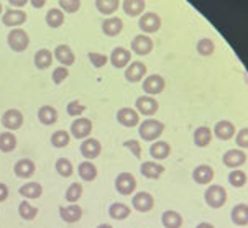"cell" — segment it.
<instances>
[{"label":"cell","instance_id":"obj_1","mask_svg":"<svg viewBox=\"0 0 248 228\" xmlns=\"http://www.w3.org/2000/svg\"><path fill=\"white\" fill-rule=\"evenodd\" d=\"M163 130H165V125H163L161 122L150 118V120L143 122V123L140 125V130H138V132H140V137L145 141H153V140H156L158 137H161Z\"/></svg>","mask_w":248,"mask_h":228},{"label":"cell","instance_id":"obj_2","mask_svg":"<svg viewBox=\"0 0 248 228\" xmlns=\"http://www.w3.org/2000/svg\"><path fill=\"white\" fill-rule=\"evenodd\" d=\"M7 43H8V46H10L12 49H14V51L22 53V51H25V49L28 48V45H30V36L27 35V31H25V30L16 28V30H14V31L8 33Z\"/></svg>","mask_w":248,"mask_h":228},{"label":"cell","instance_id":"obj_3","mask_svg":"<svg viewBox=\"0 0 248 228\" xmlns=\"http://www.w3.org/2000/svg\"><path fill=\"white\" fill-rule=\"evenodd\" d=\"M204 199L207 202L209 207H212V209H220L227 200V192L220 185H211V187L205 191Z\"/></svg>","mask_w":248,"mask_h":228},{"label":"cell","instance_id":"obj_4","mask_svg":"<svg viewBox=\"0 0 248 228\" xmlns=\"http://www.w3.org/2000/svg\"><path fill=\"white\" fill-rule=\"evenodd\" d=\"M115 189L122 196H132V192L137 189V179L130 172H122L115 179Z\"/></svg>","mask_w":248,"mask_h":228},{"label":"cell","instance_id":"obj_5","mask_svg":"<svg viewBox=\"0 0 248 228\" xmlns=\"http://www.w3.org/2000/svg\"><path fill=\"white\" fill-rule=\"evenodd\" d=\"M138 27L145 33H155L161 27V18H159V15L153 14V12H146V14L141 15L140 22H138Z\"/></svg>","mask_w":248,"mask_h":228},{"label":"cell","instance_id":"obj_6","mask_svg":"<svg viewBox=\"0 0 248 228\" xmlns=\"http://www.w3.org/2000/svg\"><path fill=\"white\" fill-rule=\"evenodd\" d=\"M135 107H137V110L141 113V115L151 117V115H155V113L158 112L159 104H158L156 99H153V97H145V95H143V97H138V99H137Z\"/></svg>","mask_w":248,"mask_h":228},{"label":"cell","instance_id":"obj_7","mask_svg":"<svg viewBox=\"0 0 248 228\" xmlns=\"http://www.w3.org/2000/svg\"><path fill=\"white\" fill-rule=\"evenodd\" d=\"M92 132V123L87 118H78L71 123V135L78 140H84Z\"/></svg>","mask_w":248,"mask_h":228},{"label":"cell","instance_id":"obj_8","mask_svg":"<svg viewBox=\"0 0 248 228\" xmlns=\"http://www.w3.org/2000/svg\"><path fill=\"white\" fill-rule=\"evenodd\" d=\"M163 89H165V79L158 74L148 76L143 82V91L148 95H158L159 92H163Z\"/></svg>","mask_w":248,"mask_h":228},{"label":"cell","instance_id":"obj_9","mask_svg":"<svg viewBox=\"0 0 248 228\" xmlns=\"http://www.w3.org/2000/svg\"><path fill=\"white\" fill-rule=\"evenodd\" d=\"M132 204H133V209L138 210V212H150L155 205V199L148 192H138L133 196Z\"/></svg>","mask_w":248,"mask_h":228},{"label":"cell","instance_id":"obj_10","mask_svg":"<svg viewBox=\"0 0 248 228\" xmlns=\"http://www.w3.org/2000/svg\"><path fill=\"white\" fill-rule=\"evenodd\" d=\"M23 123V115L16 108H10L2 115V125L7 130H18Z\"/></svg>","mask_w":248,"mask_h":228},{"label":"cell","instance_id":"obj_11","mask_svg":"<svg viewBox=\"0 0 248 228\" xmlns=\"http://www.w3.org/2000/svg\"><path fill=\"white\" fill-rule=\"evenodd\" d=\"M153 49V41L146 35H137L132 40V51L138 56H145Z\"/></svg>","mask_w":248,"mask_h":228},{"label":"cell","instance_id":"obj_12","mask_svg":"<svg viewBox=\"0 0 248 228\" xmlns=\"http://www.w3.org/2000/svg\"><path fill=\"white\" fill-rule=\"evenodd\" d=\"M245 163H247V154L242 150H229L224 154V164L227 167L237 169V167H240Z\"/></svg>","mask_w":248,"mask_h":228},{"label":"cell","instance_id":"obj_13","mask_svg":"<svg viewBox=\"0 0 248 228\" xmlns=\"http://www.w3.org/2000/svg\"><path fill=\"white\" fill-rule=\"evenodd\" d=\"M100 151H102V145H100V141L95 140V138H86V140L82 141L81 153L86 159L97 158V156L100 154Z\"/></svg>","mask_w":248,"mask_h":228},{"label":"cell","instance_id":"obj_14","mask_svg":"<svg viewBox=\"0 0 248 228\" xmlns=\"http://www.w3.org/2000/svg\"><path fill=\"white\" fill-rule=\"evenodd\" d=\"M110 62L113 67H117V69H124L125 66L130 62V59H132V54H130L128 49L122 48V46H119V48H115L110 54Z\"/></svg>","mask_w":248,"mask_h":228},{"label":"cell","instance_id":"obj_15","mask_svg":"<svg viewBox=\"0 0 248 228\" xmlns=\"http://www.w3.org/2000/svg\"><path fill=\"white\" fill-rule=\"evenodd\" d=\"M145 73H146V66L141 61H133L132 64H128L127 71H125V79L128 82H140Z\"/></svg>","mask_w":248,"mask_h":228},{"label":"cell","instance_id":"obj_16","mask_svg":"<svg viewBox=\"0 0 248 228\" xmlns=\"http://www.w3.org/2000/svg\"><path fill=\"white\" fill-rule=\"evenodd\" d=\"M60 215L66 223H76L82 218V209L76 204H71L68 207H60Z\"/></svg>","mask_w":248,"mask_h":228},{"label":"cell","instance_id":"obj_17","mask_svg":"<svg viewBox=\"0 0 248 228\" xmlns=\"http://www.w3.org/2000/svg\"><path fill=\"white\" fill-rule=\"evenodd\" d=\"M192 179L201 185L209 184L214 179V169L211 166H207V164H201V166H197L192 171Z\"/></svg>","mask_w":248,"mask_h":228},{"label":"cell","instance_id":"obj_18","mask_svg":"<svg viewBox=\"0 0 248 228\" xmlns=\"http://www.w3.org/2000/svg\"><path fill=\"white\" fill-rule=\"evenodd\" d=\"M117 120H119L120 125L127 126V128H132V126H137L138 122H140V117H138V113L135 110H132V108H122L117 113Z\"/></svg>","mask_w":248,"mask_h":228},{"label":"cell","instance_id":"obj_19","mask_svg":"<svg viewBox=\"0 0 248 228\" xmlns=\"http://www.w3.org/2000/svg\"><path fill=\"white\" fill-rule=\"evenodd\" d=\"M2 22L5 27H18V25H22L27 22V14L22 10H7L5 14L2 16Z\"/></svg>","mask_w":248,"mask_h":228},{"label":"cell","instance_id":"obj_20","mask_svg":"<svg viewBox=\"0 0 248 228\" xmlns=\"http://www.w3.org/2000/svg\"><path fill=\"white\" fill-rule=\"evenodd\" d=\"M140 172L145 177H148V179H158V177L165 172V166H163V164H159V163L145 161V163H141Z\"/></svg>","mask_w":248,"mask_h":228},{"label":"cell","instance_id":"obj_21","mask_svg":"<svg viewBox=\"0 0 248 228\" xmlns=\"http://www.w3.org/2000/svg\"><path fill=\"white\" fill-rule=\"evenodd\" d=\"M54 58H56L58 61H60L61 64L66 66V67L71 66V64H74V61H76L73 49H71L68 45L56 46V49H54Z\"/></svg>","mask_w":248,"mask_h":228},{"label":"cell","instance_id":"obj_22","mask_svg":"<svg viewBox=\"0 0 248 228\" xmlns=\"http://www.w3.org/2000/svg\"><path fill=\"white\" fill-rule=\"evenodd\" d=\"M214 135H216L218 140L227 141L235 135V126L230 123V122L222 120V122H218V123L216 125V128H214Z\"/></svg>","mask_w":248,"mask_h":228},{"label":"cell","instance_id":"obj_23","mask_svg":"<svg viewBox=\"0 0 248 228\" xmlns=\"http://www.w3.org/2000/svg\"><path fill=\"white\" fill-rule=\"evenodd\" d=\"M122 28H124V22L117 16H112V18L104 20L102 23V31L106 33L107 36H117L120 35Z\"/></svg>","mask_w":248,"mask_h":228},{"label":"cell","instance_id":"obj_24","mask_svg":"<svg viewBox=\"0 0 248 228\" xmlns=\"http://www.w3.org/2000/svg\"><path fill=\"white\" fill-rule=\"evenodd\" d=\"M38 118L43 125H53L58 120V110L51 105H43V107L38 110Z\"/></svg>","mask_w":248,"mask_h":228},{"label":"cell","instance_id":"obj_25","mask_svg":"<svg viewBox=\"0 0 248 228\" xmlns=\"http://www.w3.org/2000/svg\"><path fill=\"white\" fill-rule=\"evenodd\" d=\"M232 222L235 225L245 227L248 225V205L247 204H238L232 209Z\"/></svg>","mask_w":248,"mask_h":228},{"label":"cell","instance_id":"obj_26","mask_svg":"<svg viewBox=\"0 0 248 228\" xmlns=\"http://www.w3.org/2000/svg\"><path fill=\"white\" fill-rule=\"evenodd\" d=\"M170 153H171V146L168 145L166 141H156L150 148V154L153 156L155 159H158V161L166 159L168 156H170Z\"/></svg>","mask_w":248,"mask_h":228},{"label":"cell","instance_id":"obj_27","mask_svg":"<svg viewBox=\"0 0 248 228\" xmlns=\"http://www.w3.org/2000/svg\"><path fill=\"white\" fill-rule=\"evenodd\" d=\"M33 172H35V164H33V161H30V159H20V161L15 164L16 177L27 179V177L33 176Z\"/></svg>","mask_w":248,"mask_h":228},{"label":"cell","instance_id":"obj_28","mask_svg":"<svg viewBox=\"0 0 248 228\" xmlns=\"http://www.w3.org/2000/svg\"><path fill=\"white\" fill-rule=\"evenodd\" d=\"M145 5L146 3L143 2V0H125L124 3H122V7H124V12L130 16H138L143 14V10H145Z\"/></svg>","mask_w":248,"mask_h":228},{"label":"cell","instance_id":"obj_29","mask_svg":"<svg viewBox=\"0 0 248 228\" xmlns=\"http://www.w3.org/2000/svg\"><path fill=\"white\" fill-rule=\"evenodd\" d=\"M161 223L166 228H181V225H183V217L178 212H174V210H166L161 215Z\"/></svg>","mask_w":248,"mask_h":228},{"label":"cell","instance_id":"obj_30","mask_svg":"<svg viewBox=\"0 0 248 228\" xmlns=\"http://www.w3.org/2000/svg\"><path fill=\"white\" fill-rule=\"evenodd\" d=\"M78 171H79L81 179L86 181V182H91V181H94L95 177H97V167L89 161H84V163L79 164Z\"/></svg>","mask_w":248,"mask_h":228},{"label":"cell","instance_id":"obj_31","mask_svg":"<svg viewBox=\"0 0 248 228\" xmlns=\"http://www.w3.org/2000/svg\"><path fill=\"white\" fill-rule=\"evenodd\" d=\"M211 141H212L211 128H207V126H199V128H197L196 132H194V143H196V146L204 148V146H207Z\"/></svg>","mask_w":248,"mask_h":228},{"label":"cell","instance_id":"obj_32","mask_svg":"<svg viewBox=\"0 0 248 228\" xmlns=\"http://www.w3.org/2000/svg\"><path fill=\"white\" fill-rule=\"evenodd\" d=\"M53 62V53L49 49H38L35 54V66L38 69H46Z\"/></svg>","mask_w":248,"mask_h":228},{"label":"cell","instance_id":"obj_33","mask_svg":"<svg viewBox=\"0 0 248 228\" xmlns=\"http://www.w3.org/2000/svg\"><path fill=\"white\" fill-rule=\"evenodd\" d=\"M20 194L27 199H38L43 194V187L38 182H28L20 187Z\"/></svg>","mask_w":248,"mask_h":228},{"label":"cell","instance_id":"obj_34","mask_svg":"<svg viewBox=\"0 0 248 228\" xmlns=\"http://www.w3.org/2000/svg\"><path fill=\"white\" fill-rule=\"evenodd\" d=\"M108 215H110L113 220H124V218H127L130 215V207L117 202V204L110 205V209H108Z\"/></svg>","mask_w":248,"mask_h":228},{"label":"cell","instance_id":"obj_35","mask_svg":"<svg viewBox=\"0 0 248 228\" xmlns=\"http://www.w3.org/2000/svg\"><path fill=\"white\" fill-rule=\"evenodd\" d=\"M46 23L51 28H60L64 23V14L60 8H51V10L46 14Z\"/></svg>","mask_w":248,"mask_h":228},{"label":"cell","instance_id":"obj_36","mask_svg":"<svg viewBox=\"0 0 248 228\" xmlns=\"http://www.w3.org/2000/svg\"><path fill=\"white\" fill-rule=\"evenodd\" d=\"M16 146V138L14 133L5 132V133H0V151L3 153H10L14 151Z\"/></svg>","mask_w":248,"mask_h":228},{"label":"cell","instance_id":"obj_37","mask_svg":"<svg viewBox=\"0 0 248 228\" xmlns=\"http://www.w3.org/2000/svg\"><path fill=\"white\" fill-rule=\"evenodd\" d=\"M119 5H120V2L119 0H97L95 2V7H97V10L100 12V14H104V15H110V14H113V12L119 8Z\"/></svg>","mask_w":248,"mask_h":228},{"label":"cell","instance_id":"obj_38","mask_svg":"<svg viewBox=\"0 0 248 228\" xmlns=\"http://www.w3.org/2000/svg\"><path fill=\"white\" fill-rule=\"evenodd\" d=\"M197 53L201 54V56H211L214 53V49H216V45H214V41L211 38H202V40L197 41Z\"/></svg>","mask_w":248,"mask_h":228},{"label":"cell","instance_id":"obj_39","mask_svg":"<svg viewBox=\"0 0 248 228\" xmlns=\"http://www.w3.org/2000/svg\"><path fill=\"white\" fill-rule=\"evenodd\" d=\"M18 213L23 220H33V218L38 215V209L36 207H33L30 202H22L18 207Z\"/></svg>","mask_w":248,"mask_h":228},{"label":"cell","instance_id":"obj_40","mask_svg":"<svg viewBox=\"0 0 248 228\" xmlns=\"http://www.w3.org/2000/svg\"><path fill=\"white\" fill-rule=\"evenodd\" d=\"M69 140H71V137H69V133L66 132V130H58V132H54L53 137H51L53 146H56V148L68 146L69 145Z\"/></svg>","mask_w":248,"mask_h":228},{"label":"cell","instance_id":"obj_41","mask_svg":"<svg viewBox=\"0 0 248 228\" xmlns=\"http://www.w3.org/2000/svg\"><path fill=\"white\" fill-rule=\"evenodd\" d=\"M56 172L62 177H69L73 174V164H71L69 159L66 158H60L56 161Z\"/></svg>","mask_w":248,"mask_h":228},{"label":"cell","instance_id":"obj_42","mask_svg":"<svg viewBox=\"0 0 248 228\" xmlns=\"http://www.w3.org/2000/svg\"><path fill=\"white\" fill-rule=\"evenodd\" d=\"M229 182L230 185H233V187H243V185L247 184V174L243 171L233 169L229 174Z\"/></svg>","mask_w":248,"mask_h":228},{"label":"cell","instance_id":"obj_43","mask_svg":"<svg viewBox=\"0 0 248 228\" xmlns=\"http://www.w3.org/2000/svg\"><path fill=\"white\" fill-rule=\"evenodd\" d=\"M82 196V185L79 182H74L69 185V189L66 191V200L68 202H76L79 200Z\"/></svg>","mask_w":248,"mask_h":228},{"label":"cell","instance_id":"obj_44","mask_svg":"<svg viewBox=\"0 0 248 228\" xmlns=\"http://www.w3.org/2000/svg\"><path fill=\"white\" fill-rule=\"evenodd\" d=\"M89 61L92 62L94 67H102L107 64L108 58L106 54H100V53H89Z\"/></svg>","mask_w":248,"mask_h":228},{"label":"cell","instance_id":"obj_45","mask_svg":"<svg viewBox=\"0 0 248 228\" xmlns=\"http://www.w3.org/2000/svg\"><path fill=\"white\" fill-rule=\"evenodd\" d=\"M66 110H68L71 117H79L84 110H86V107H84L79 100H73V102L68 104V108H66Z\"/></svg>","mask_w":248,"mask_h":228},{"label":"cell","instance_id":"obj_46","mask_svg":"<svg viewBox=\"0 0 248 228\" xmlns=\"http://www.w3.org/2000/svg\"><path fill=\"white\" fill-rule=\"evenodd\" d=\"M68 76H69L68 67H64V66L56 67V69L53 71V82L54 84H61L66 77H68Z\"/></svg>","mask_w":248,"mask_h":228},{"label":"cell","instance_id":"obj_47","mask_svg":"<svg viewBox=\"0 0 248 228\" xmlns=\"http://www.w3.org/2000/svg\"><path fill=\"white\" fill-rule=\"evenodd\" d=\"M60 5L62 10H66V12H78L79 8H81V2L79 0H61L60 2Z\"/></svg>","mask_w":248,"mask_h":228},{"label":"cell","instance_id":"obj_48","mask_svg":"<svg viewBox=\"0 0 248 228\" xmlns=\"http://www.w3.org/2000/svg\"><path fill=\"white\" fill-rule=\"evenodd\" d=\"M124 146H125V148H128V150L132 151L135 158H140V156H141V146H140V143H138L137 140H128V141H125V143H124Z\"/></svg>","mask_w":248,"mask_h":228},{"label":"cell","instance_id":"obj_49","mask_svg":"<svg viewBox=\"0 0 248 228\" xmlns=\"http://www.w3.org/2000/svg\"><path fill=\"white\" fill-rule=\"evenodd\" d=\"M235 141L240 148H248V128H242L235 137Z\"/></svg>","mask_w":248,"mask_h":228},{"label":"cell","instance_id":"obj_50","mask_svg":"<svg viewBox=\"0 0 248 228\" xmlns=\"http://www.w3.org/2000/svg\"><path fill=\"white\" fill-rule=\"evenodd\" d=\"M8 197V187L3 182H0V202H5Z\"/></svg>","mask_w":248,"mask_h":228},{"label":"cell","instance_id":"obj_51","mask_svg":"<svg viewBox=\"0 0 248 228\" xmlns=\"http://www.w3.org/2000/svg\"><path fill=\"white\" fill-rule=\"evenodd\" d=\"M197 228H216L212 225V223H207V222H202V223H199V225H197Z\"/></svg>","mask_w":248,"mask_h":228},{"label":"cell","instance_id":"obj_52","mask_svg":"<svg viewBox=\"0 0 248 228\" xmlns=\"http://www.w3.org/2000/svg\"><path fill=\"white\" fill-rule=\"evenodd\" d=\"M33 7H36V8H41V7H43L45 5V2H43V0H40V2H38V0H33Z\"/></svg>","mask_w":248,"mask_h":228},{"label":"cell","instance_id":"obj_53","mask_svg":"<svg viewBox=\"0 0 248 228\" xmlns=\"http://www.w3.org/2000/svg\"><path fill=\"white\" fill-rule=\"evenodd\" d=\"M23 3H27V2H12V5H18V7H22Z\"/></svg>","mask_w":248,"mask_h":228},{"label":"cell","instance_id":"obj_54","mask_svg":"<svg viewBox=\"0 0 248 228\" xmlns=\"http://www.w3.org/2000/svg\"><path fill=\"white\" fill-rule=\"evenodd\" d=\"M97 228H112L110 225H107V223H102V225H99Z\"/></svg>","mask_w":248,"mask_h":228},{"label":"cell","instance_id":"obj_55","mask_svg":"<svg viewBox=\"0 0 248 228\" xmlns=\"http://www.w3.org/2000/svg\"><path fill=\"white\" fill-rule=\"evenodd\" d=\"M0 14H2V3H0Z\"/></svg>","mask_w":248,"mask_h":228}]
</instances>
